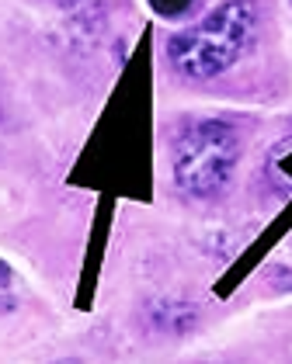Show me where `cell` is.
<instances>
[{
  "label": "cell",
  "instance_id": "cell-3",
  "mask_svg": "<svg viewBox=\"0 0 292 364\" xmlns=\"http://www.w3.org/2000/svg\"><path fill=\"white\" fill-rule=\"evenodd\" d=\"M195 0H150V7L160 14V18H181Z\"/></svg>",
  "mask_w": 292,
  "mask_h": 364
},
{
  "label": "cell",
  "instance_id": "cell-2",
  "mask_svg": "<svg viewBox=\"0 0 292 364\" xmlns=\"http://www.w3.org/2000/svg\"><path fill=\"white\" fill-rule=\"evenodd\" d=\"M244 139L230 118H188L171 139V173L181 195L216 198L230 188Z\"/></svg>",
  "mask_w": 292,
  "mask_h": 364
},
{
  "label": "cell",
  "instance_id": "cell-4",
  "mask_svg": "<svg viewBox=\"0 0 292 364\" xmlns=\"http://www.w3.org/2000/svg\"><path fill=\"white\" fill-rule=\"evenodd\" d=\"M14 274H11V264H4V312H14Z\"/></svg>",
  "mask_w": 292,
  "mask_h": 364
},
{
  "label": "cell",
  "instance_id": "cell-1",
  "mask_svg": "<svg viewBox=\"0 0 292 364\" xmlns=\"http://www.w3.org/2000/svg\"><path fill=\"white\" fill-rule=\"evenodd\" d=\"M258 31V4L254 0H219L212 11L188 28L174 31L164 46L167 63L177 77L205 84L234 70Z\"/></svg>",
  "mask_w": 292,
  "mask_h": 364
}]
</instances>
